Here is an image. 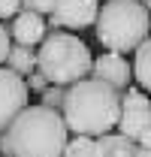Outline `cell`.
<instances>
[{
    "label": "cell",
    "mask_w": 151,
    "mask_h": 157,
    "mask_svg": "<svg viewBox=\"0 0 151 157\" xmlns=\"http://www.w3.org/2000/svg\"><path fill=\"white\" fill-rule=\"evenodd\" d=\"M118 106H121V94L115 88H109L106 82L88 76L64 88L60 118H64L70 133L100 136V133L115 130Z\"/></svg>",
    "instance_id": "1"
},
{
    "label": "cell",
    "mask_w": 151,
    "mask_h": 157,
    "mask_svg": "<svg viewBox=\"0 0 151 157\" xmlns=\"http://www.w3.org/2000/svg\"><path fill=\"white\" fill-rule=\"evenodd\" d=\"M67 133L70 130L60 118V109H48L42 103L24 106L6 127L12 157H60Z\"/></svg>",
    "instance_id": "2"
},
{
    "label": "cell",
    "mask_w": 151,
    "mask_h": 157,
    "mask_svg": "<svg viewBox=\"0 0 151 157\" xmlns=\"http://www.w3.org/2000/svg\"><path fill=\"white\" fill-rule=\"evenodd\" d=\"M37 70L48 78V85H73L91 76V52L76 33L55 27L45 33L37 52Z\"/></svg>",
    "instance_id": "3"
},
{
    "label": "cell",
    "mask_w": 151,
    "mask_h": 157,
    "mask_svg": "<svg viewBox=\"0 0 151 157\" xmlns=\"http://www.w3.org/2000/svg\"><path fill=\"white\" fill-rule=\"evenodd\" d=\"M94 33L109 52H133L148 39V6L139 0H106L97 9Z\"/></svg>",
    "instance_id": "4"
},
{
    "label": "cell",
    "mask_w": 151,
    "mask_h": 157,
    "mask_svg": "<svg viewBox=\"0 0 151 157\" xmlns=\"http://www.w3.org/2000/svg\"><path fill=\"white\" fill-rule=\"evenodd\" d=\"M115 127H118V133L130 136L136 145H148L151 148V100L145 97L142 88L127 85L121 91V106H118Z\"/></svg>",
    "instance_id": "5"
},
{
    "label": "cell",
    "mask_w": 151,
    "mask_h": 157,
    "mask_svg": "<svg viewBox=\"0 0 151 157\" xmlns=\"http://www.w3.org/2000/svg\"><path fill=\"white\" fill-rule=\"evenodd\" d=\"M100 9V0H55L52 12H48V27H64V30H82L91 27Z\"/></svg>",
    "instance_id": "6"
},
{
    "label": "cell",
    "mask_w": 151,
    "mask_h": 157,
    "mask_svg": "<svg viewBox=\"0 0 151 157\" xmlns=\"http://www.w3.org/2000/svg\"><path fill=\"white\" fill-rule=\"evenodd\" d=\"M27 97H30V91L24 85V76L0 63V130H6L9 121L27 106Z\"/></svg>",
    "instance_id": "7"
},
{
    "label": "cell",
    "mask_w": 151,
    "mask_h": 157,
    "mask_svg": "<svg viewBox=\"0 0 151 157\" xmlns=\"http://www.w3.org/2000/svg\"><path fill=\"white\" fill-rule=\"evenodd\" d=\"M91 78H100V82H106L109 88H115L118 94L130 85V63L127 58L121 55V52H109L106 48V55H97L91 58Z\"/></svg>",
    "instance_id": "8"
},
{
    "label": "cell",
    "mask_w": 151,
    "mask_h": 157,
    "mask_svg": "<svg viewBox=\"0 0 151 157\" xmlns=\"http://www.w3.org/2000/svg\"><path fill=\"white\" fill-rule=\"evenodd\" d=\"M45 27H48L45 24V15L30 12V9H18L9 18V39L12 42H21V45H39L42 36L48 33Z\"/></svg>",
    "instance_id": "9"
},
{
    "label": "cell",
    "mask_w": 151,
    "mask_h": 157,
    "mask_svg": "<svg viewBox=\"0 0 151 157\" xmlns=\"http://www.w3.org/2000/svg\"><path fill=\"white\" fill-rule=\"evenodd\" d=\"M136 151V142L124 133H100L94 136V154L91 157H133Z\"/></svg>",
    "instance_id": "10"
},
{
    "label": "cell",
    "mask_w": 151,
    "mask_h": 157,
    "mask_svg": "<svg viewBox=\"0 0 151 157\" xmlns=\"http://www.w3.org/2000/svg\"><path fill=\"white\" fill-rule=\"evenodd\" d=\"M12 73L18 76H27L37 70V52L33 45H21V42H9V52H6V60H3Z\"/></svg>",
    "instance_id": "11"
},
{
    "label": "cell",
    "mask_w": 151,
    "mask_h": 157,
    "mask_svg": "<svg viewBox=\"0 0 151 157\" xmlns=\"http://www.w3.org/2000/svg\"><path fill=\"white\" fill-rule=\"evenodd\" d=\"M133 55H136V60H133V67H130V76H136V85H139L142 91H148V88H151V73H148L151 42H148V39H142V42L133 48Z\"/></svg>",
    "instance_id": "12"
},
{
    "label": "cell",
    "mask_w": 151,
    "mask_h": 157,
    "mask_svg": "<svg viewBox=\"0 0 151 157\" xmlns=\"http://www.w3.org/2000/svg\"><path fill=\"white\" fill-rule=\"evenodd\" d=\"M94 154V136H85V133H76L73 139H67L60 157H91Z\"/></svg>",
    "instance_id": "13"
},
{
    "label": "cell",
    "mask_w": 151,
    "mask_h": 157,
    "mask_svg": "<svg viewBox=\"0 0 151 157\" xmlns=\"http://www.w3.org/2000/svg\"><path fill=\"white\" fill-rule=\"evenodd\" d=\"M39 97H42V106H48V109H60V103H64V85H48Z\"/></svg>",
    "instance_id": "14"
},
{
    "label": "cell",
    "mask_w": 151,
    "mask_h": 157,
    "mask_svg": "<svg viewBox=\"0 0 151 157\" xmlns=\"http://www.w3.org/2000/svg\"><path fill=\"white\" fill-rule=\"evenodd\" d=\"M24 85H27V91H37V94H42V91L48 88V78L42 76L39 70H33V73H27V78H24Z\"/></svg>",
    "instance_id": "15"
},
{
    "label": "cell",
    "mask_w": 151,
    "mask_h": 157,
    "mask_svg": "<svg viewBox=\"0 0 151 157\" xmlns=\"http://www.w3.org/2000/svg\"><path fill=\"white\" fill-rule=\"evenodd\" d=\"M55 6V0H21V9H30V12H39V15H48Z\"/></svg>",
    "instance_id": "16"
},
{
    "label": "cell",
    "mask_w": 151,
    "mask_h": 157,
    "mask_svg": "<svg viewBox=\"0 0 151 157\" xmlns=\"http://www.w3.org/2000/svg\"><path fill=\"white\" fill-rule=\"evenodd\" d=\"M21 9V0H0V21H9Z\"/></svg>",
    "instance_id": "17"
},
{
    "label": "cell",
    "mask_w": 151,
    "mask_h": 157,
    "mask_svg": "<svg viewBox=\"0 0 151 157\" xmlns=\"http://www.w3.org/2000/svg\"><path fill=\"white\" fill-rule=\"evenodd\" d=\"M9 30H6V24H0V63L6 60V52H9Z\"/></svg>",
    "instance_id": "18"
},
{
    "label": "cell",
    "mask_w": 151,
    "mask_h": 157,
    "mask_svg": "<svg viewBox=\"0 0 151 157\" xmlns=\"http://www.w3.org/2000/svg\"><path fill=\"white\" fill-rule=\"evenodd\" d=\"M0 157H12V145H9L6 130H0Z\"/></svg>",
    "instance_id": "19"
},
{
    "label": "cell",
    "mask_w": 151,
    "mask_h": 157,
    "mask_svg": "<svg viewBox=\"0 0 151 157\" xmlns=\"http://www.w3.org/2000/svg\"><path fill=\"white\" fill-rule=\"evenodd\" d=\"M133 157H151V148H148V145H136Z\"/></svg>",
    "instance_id": "20"
}]
</instances>
